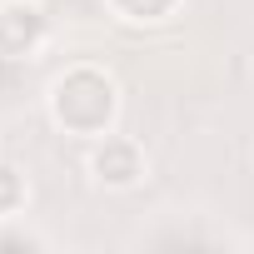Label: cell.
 <instances>
[{
  "label": "cell",
  "instance_id": "6da1fadb",
  "mask_svg": "<svg viewBox=\"0 0 254 254\" xmlns=\"http://www.w3.org/2000/svg\"><path fill=\"white\" fill-rule=\"evenodd\" d=\"M50 120L75 140H100L120 120V85L95 65H70L50 80Z\"/></svg>",
  "mask_w": 254,
  "mask_h": 254
},
{
  "label": "cell",
  "instance_id": "7a4b0ae2",
  "mask_svg": "<svg viewBox=\"0 0 254 254\" xmlns=\"http://www.w3.org/2000/svg\"><path fill=\"white\" fill-rule=\"evenodd\" d=\"M50 15L40 10V0H0V55L25 60L45 45Z\"/></svg>",
  "mask_w": 254,
  "mask_h": 254
},
{
  "label": "cell",
  "instance_id": "3957f363",
  "mask_svg": "<svg viewBox=\"0 0 254 254\" xmlns=\"http://www.w3.org/2000/svg\"><path fill=\"white\" fill-rule=\"evenodd\" d=\"M90 175L105 190H135L145 180V150L125 135H100L90 150Z\"/></svg>",
  "mask_w": 254,
  "mask_h": 254
},
{
  "label": "cell",
  "instance_id": "277c9868",
  "mask_svg": "<svg viewBox=\"0 0 254 254\" xmlns=\"http://www.w3.org/2000/svg\"><path fill=\"white\" fill-rule=\"evenodd\" d=\"M105 5L130 25H160V20H170L180 10V0H105Z\"/></svg>",
  "mask_w": 254,
  "mask_h": 254
},
{
  "label": "cell",
  "instance_id": "5b68a950",
  "mask_svg": "<svg viewBox=\"0 0 254 254\" xmlns=\"http://www.w3.org/2000/svg\"><path fill=\"white\" fill-rule=\"evenodd\" d=\"M25 199H30L25 175H20L15 165H0V219H15V214L25 209Z\"/></svg>",
  "mask_w": 254,
  "mask_h": 254
}]
</instances>
